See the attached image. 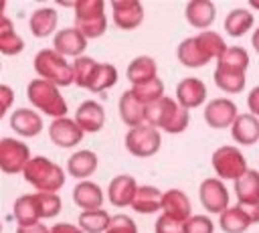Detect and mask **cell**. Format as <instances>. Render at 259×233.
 Masks as SVG:
<instances>
[{
	"label": "cell",
	"instance_id": "cell-14",
	"mask_svg": "<svg viewBox=\"0 0 259 233\" xmlns=\"http://www.w3.org/2000/svg\"><path fill=\"white\" fill-rule=\"evenodd\" d=\"M113 22L121 30H134L144 20V6L138 0H115L111 2Z\"/></svg>",
	"mask_w": 259,
	"mask_h": 233
},
{
	"label": "cell",
	"instance_id": "cell-38",
	"mask_svg": "<svg viewBox=\"0 0 259 233\" xmlns=\"http://www.w3.org/2000/svg\"><path fill=\"white\" fill-rule=\"evenodd\" d=\"M42 219H53L61 213V197L57 192H36Z\"/></svg>",
	"mask_w": 259,
	"mask_h": 233
},
{
	"label": "cell",
	"instance_id": "cell-9",
	"mask_svg": "<svg viewBox=\"0 0 259 233\" xmlns=\"http://www.w3.org/2000/svg\"><path fill=\"white\" fill-rule=\"evenodd\" d=\"M123 142H125V150L132 156L148 158V156H154L160 150L162 138H160V130L158 128H154L150 124H144V126L127 130Z\"/></svg>",
	"mask_w": 259,
	"mask_h": 233
},
{
	"label": "cell",
	"instance_id": "cell-43",
	"mask_svg": "<svg viewBox=\"0 0 259 233\" xmlns=\"http://www.w3.org/2000/svg\"><path fill=\"white\" fill-rule=\"evenodd\" d=\"M247 105H249V111L259 118V85L253 87L251 93L247 95Z\"/></svg>",
	"mask_w": 259,
	"mask_h": 233
},
{
	"label": "cell",
	"instance_id": "cell-11",
	"mask_svg": "<svg viewBox=\"0 0 259 233\" xmlns=\"http://www.w3.org/2000/svg\"><path fill=\"white\" fill-rule=\"evenodd\" d=\"M200 205L208 213H223L229 209V190L221 178H204L198 186Z\"/></svg>",
	"mask_w": 259,
	"mask_h": 233
},
{
	"label": "cell",
	"instance_id": "cell-4",
	"mask_svg": "<svg viewBox=\"0 0 259 233\" xmlns=\"http://www.w3.org/2000/svg\"><path fill=\"white\" fill-rule=\"evenodd\" d=\"M22 174L38 192H57L65 184V170L45 156H32Z\"/></svg>",
	"mask_w": 259,
	"mask_h": 233
},
{
	"label": "cell",
	"instance_id": "cell-6",
	"mask_svg": "<svg viewBox=\"0 0 259 233\" xmlns=\"http://www.w3.org/2000/svg\"><path fill=\"white\" fill-rule=\"evenodd\" d=\"M26 97L42 113H47L55 120L67 118V101L61 95L57 85H53L45 79H32L26 85Z\"/></svg>",
	"mask_w": 259,
	"mask_h": 233
},
{
	"label": "cell",
	"instance_id": "cell-30",
	"mask_svg": "<svg viewBox=\"0 0 259 233\" xmlns=\"http://www.w3.org/2000/svg\"><path fill=\"white\" fill-rule=\"evenodd\" d=\"M156 73H158L156 61H154L152 57H146V55L136 57V59L127 65V79H130L134 85L148 83V81L156 79V77H158Z\"/></svg>",
	"mask_w": 259,
	"mask_h": 233
},
{
	"label": "cell",
	"instance_id": "cell-34",
	"mask_svg": "<svg viewBox=\"0 0 259 233\" xmlns=\"http://www.w3.org/2000/svg\"><path fill=\"white\" fill-rule=\"evenodd\" d=\"M111 225V217L107 211H83L79 215V227L85 233H105Z\"/></svg>",
	"mask_w": 259,
	"mask_h": 233
},
{
	"label": "cell",
	"instance_id": "cell-48",
	"mask_svg": "<svg viewBox=\"0 0 259 233\" xmlns=\"http://www.w3.org/2000/svg\"><path fill=\"white\" fill-rule=\"evenodd\" d=\"M249 6L255 8V10H259V2H249Z\"/></svg>",
	"mask_w": 259,
	"mask_h": 233
},
{
	"label": "cell",
	"instance_id": "cell-19",
	"mask_svg": "<svg viewBox=\"0 0 259 233\" xmlns=\"http://www.w3.org/2000/svg\"><path fill=\"white\" fill-rule=\"evenodd\" d=\"M75 122L79 124V128L83 132H99L105 124V109L101 103H97L95 99H87L83 101L77 111H75Z\"/></svg>",
	"mask_w": 259,
	"mask_h": 233
},
{
	"label": "cell",
	"instance_id": "cell-13",
	"mask_svg": "<svg viewBox=\"0 0 259 233\" xmlns=\"http://www.w3.org/2000/svg\"><path fill=\"white\" fill-rule=\"evenodd\" d=\"M85 132L79 128V124L71 118H59L53 120L49 126V138L59 148H73L83 140Z\"/></svg>",
	"mask_w": 259,
	"mask_h": 233
},
{
	"label": "cell",
	"instance_id": "cell-17",
	"mask_svg": "<svg viewBox=\"0 0 259 233\" xmlns=\"http://www.w3.org/2000/svg\"><path fill=\"white\" fill-rule=\"evenodd\" d=\"M206 99V85L198 79V77H184L178 85H176V101L186 107H198L202 105Z\"/></svg>",
	"mask_w": 259,
	"mask_h": 233
},
{
	"label": "cell",
	"instance_id": "cell-21",
	"mask_svg": "<svg viewBox=\"0 0 259 233\" xmlns=\"http://www.w3.org/2000/svg\"><path fill=\"white\" fill-rule=\"evenodd\" d=\"M184 16L190 26L204 30L208 28L217 18V6L210 0H192L184 6Z\"/></svg>",
	"mask_w": 259,
	"mask_h": 233
},
{
	"label": "cell",
	"instance_id": "cell-24",
	"mask_svg": "<svg viewBox=\"0 0 259 233\" xmlns=\"http://www.w3.org/2000/svg\"><path fill=\"white\" fill-rule=\"evenodd\" d=\"M14 219L18 223V227H28V225L40 223L42 215H40L36 192L34 195H22L14 201Z\"/></svg>",
	"mask_w": 259,
	"mask_h": 233
},
{
	"label": "cell",
	"instance_id": "cell-36",
	"mask_svg": "<svg viewBox=\"0 0 259 233\" xmlns=\"http://www.w3.org/2000/svg\"><path fill=\"white\" fill-rule=\"evenodd\" d=\"M132 93L146 105H152L156 101H160L164 97V83L160 77L148 81V83H140V85H134L132 87Z\"/></svg>",
	"mask_w": 259,
	"mask_h": 233
},
{
	"label": "cell",
	"instance_id": "cell-10",
	"mask_svg": "<svg viewBox=\"0 0 259 233\" xmlns=\"http://www.w3.org/2000/svg\"><path fill=\"white\" fill-rule=\"evenodd\" d=\"M30 160V150L24 142L16 138H2L0 140V168L6 174L24 172Z\"/></svg>",
	"mask_w": 259,
	"mask_h": 233
},
{
	"label": "cell",
	"instance_id": "cell-26",
	"mask_svg": "<svg viewBox=\"0 0 259 233\" xmlns=\"http://www.w3.org/2000/svg\"><path fill=\"white\" fill-rule=\"evenodd\" d=\"M57 22H59V14L55 8H38L30 14V20H28V26H30V32L32 36L36 38H45L49 34H53L57 30ZM57 34V32H55Z\"/></svg>",
	"mask_w": 259,
	"mask_h": 233
},
{
	"label": "cell",
	"instance_id": "cell-25",
	"mask_svg": "<svg viewBox=\"0 0 259 233\" xmlns=\"http://www.w3.org/2000/svg\"><path fill=\"white\" fill-rule=\"evenodd\" d=\"M231 134H233V140L243 146L255 144L259 140V118L253 113H239V118L231 128Z\"/></svg>",
	"mask_w": 259,
	"mask_h": 233
},
{
	"label": "cell",
	"instance_id": "cell-44",
	"mask_svg": "<svg viewBox=\"0 0 259 233\" xmlns=\"http://www.w3.org/2000/svg\"><path fill=\"white\" fill-rule=\"evenodd\" d=\"M51 233H85L79 225H71V223H57L51 227Z\"/></svg>",
	"mask_w": 259,
	"mask_h": 233
},
{
	"label": "cell",
	"instance_id": "cell-31",
	"mask_svg": "<svg viewBox=\"0 0 259 233\" xmlns=\"http://www.w3.org/2000/svg\"><path fill=\"white\" fill-rule=\"evenodd\" d=\"M22 49H24L22 36L14 30L12 20L8 16H2V20H0V53L12 57V55L22 53Z\"/></svg>",
	"mask_w": 259,
	"mask_h": 233
},
{
	"label": "cell",
	"instance_id": "cell-12",
	"mask_svg": "<svg viewBox=\"0 0 259 233\" xmlns=\"http://www.w3.org/2000/svg\"><path fill=\"white\" fill-rule=\"evenodd\" d=\"M239 118L237 113V105L233 99L227 97H217L210 99L204 107V122L214 128V130H223V128H233L235 120Z\"/></svg>",
	"mask_w": 259,
	"mask_h": 233
},
{
	"label": "cell",
	"instance_id": "cell-2",
	"mask_svg": "<svg viewBox=\"0 0 259 233\" xmlns=\"http://www.w3.org/2000/svg\"><path fill=\"white\" fill-rule=\"evenodd\" d=\"M249 53L243 47L231 45L219 57L214 69V83L225 93H241L245 87V71L249 67Z\"/></svg>",
	"mask_w": 259,
	"mask_h": 233
},
{
	"label": "cell",
	"instance_id": "cell-29",
	"mask_svg": "<svg viewBox=\"0 0 259 233\" xmlns=\"http://www.w3.org/2000/svg\"><path fill=\"white\" fill-rule=\"evenodd\" d=\"M235 195L243 205L259 203V172L249 168L239 180H235Z\"/></svg>",
	"mask_w": 259,
	"mask_h": 233
},
{
	"label": "cell",
	"instance_id": "cell-37",
	"mask_svg": "<svg viewBox=\"0 0 259 233\" xmlns=\"http://www.w3.org/2000/svg\"><path fill=\"white\" fill-rule=\"evenodd\" d=\"M97 61L91 57H79L73 61V75H75V85L89 89V83L93 79V73L97 69Z\"/></svg>",
	"mask_w": 259,
	"mask_h": 233
},
{
	"label": "cell",
	"instance_id": "cell-46",
	"mask_svg": "<svg viewBox=\"0 0 259 233\" xmlns=\"http://www.w3.org/2000/svg\"><path fill=\"white\" fill-rule=\"evenodd\" d=\"M16 233H51V229L42 223H36V225H28V227H16Z\"/></svg>",
	"mask_w": 259,
	"mask_h": 233
},
{
	"label": "cell",
	"instance_id": "cell-45",
	"mask_svg": "<svg viewBox=\"0 0 259 233\" xmlns=\"http://www.w3.org/2000/svg\"><path fill=\"white\" fill-rule=\"evenodd\" d=\"M237 205L243 209V213L249 217L251 223H259V203H257V205H243V203H237Z\"/></svg>",
	"mask_w": 259,
	"mask_h": 233
},
{
	"label": "cell",
	"instance_id": "cell-1",
	"mask_svg": "<svg viewBox=\"0 0 259 233\" xmlns=\"http://www.w3.org/2000/svg\"><path fill=\"white\" fill-rule=\"evenodd\" d=\"M227 43L223 41V36L214 30H202L196 36H188L184 38L178 49H176V57L184 67H204L210 59H217L227 51Z\"/></svg>",
	"mask_w": 259,
	"mask_h": 233
},
{
	"label": "cell",
	"instance_id": "cell-42",
	"mask_svg": "<svg viewBox=\"0 0 259 233\" xmlns=\"http://www.w3.org/2000/svg\"><path fill=\"white\" fill-rule=\"evenodd\" d=\"M0 99H2V107H0L2 111H0V115H4V113L8 111L12 99H14V93H12V89H10L8 85H2V87H0Z\"/></svg>",
	"mask_w": 259,
	"mask_h": 233
},
{
	"label": "cell",
	"instance_id": "cell-16",
	"mask_svg": "<svg viewBox=\"0 0 259 233\" xmlns=\"http://www.w3.org/2000/svg\"><path fill=\"white\" fill-rule=\"evenodd\" d=\"M119 118L130 130L138 128V126H144V124H148V105L142 103L132 93V89H127L119 97Z\"/></svg>",
	"mask_w": 259,
	"mask_h": 233
},
{
	"label": "cell",
	"instance_id": "cell-27",
	"mask_svg": "<svg viewBox=\"0 0 259 233\" xmlns=\"http://www.w3.org/2000/svg\"><path fill=\"white\" fill-rule=\"evenodd\" d=\"M162 197H164V192L160 188H156L152 184H144L138 188L134 203H132V209L136 213H142V215H152V213L162 209Z\"/></svg>",
	"mask_w": 259,
	"mask_h": 233
},
{
	"label": "cell",
	"instance_id": "cell-32",
	"mask_svg": "<svg viewBox=\"0 0 259 233\" xmlns=\"http://www.w3.org/2000/svg\"><path fill=\"white\" fill-rule=\"evenodd\" d=\"M255 24V16L247 8H235L225 18V30L229 36H243L247 30H251Z\"/></svg>",
	"mask_w": 259,
	"mask_h": 233
},
{
	"label": "cell",
	"instance_id": "cell-40",
	"mask_svg": "<svg viewBox=\"0 0 259 233\" xmlns=\"http://www.w3.org/2000/svg\"><path fill=\"white\" fill-rule=\"evenodd\" d=\"M154 233H186L184 229V223L176 221V219H170L168 215H160L156 219V225H154Z\"/></svg>",
	"mask_w": 259,
	"mask_h": 233
},
{
	"label": "cell",
	"instance_id": "cell-5",
	"mask_svg": "<svg viewBox=\"0 0 259 233\" xmlns=\"http://www.w3.org/2000/svg\"><path fill=\"white\" fill-rule=\"evenodd\" d=\"M34 71L38 73L40 79H45L57 87H67V85L75 83L73 63H69L67 57H63L55 49H42L36 53Z\"/></svg>",
	"mask_w": 259,
	"mask_h": 233
},
{
	"label": "cell",
	"instance_id": "cell-23",
	"mask_svg": "<svg viewBox=\"0 0 259 233\" xmlns=\"http://www.w3.org/2000/svg\"><path fill=\"white\" fill-rule=\"evenodd\" d=\"M73 201L83 211H99L103 205V190L91 180H79L73 188Z\"/></svg>",
	"mask_w": 259,
	"mask_h": 233
},
{
	"label": "cell",
	"instance_id": "cell-28",
	"mask_svg": "<svg viewBox=\"0 0 259 233\" xmlns=\"http://www.w3.org/2000/svg\"><path fill=\"white\" fill-rule=\"evenodd\" d=\"M99 158L95 152L91 150H77L75 154H71V158L67 160V172L75 178H85L91 176L97 170Z\"/></svg>",
	"mask_w": 259,
	"mask_h": 233
},
{
	"label": "cell",
	"instance_id": "cell-22",
	"mask_svg": "<svg viewBox=\"0 0 259 233\" xmlns=\"http://www.w3.org/2000/svg\"><path fill=\"white\" fill-rule=\"evenodd\" d=\"M10 128L24 138H32L42 132V118L28 107H18L10 115Z\"/></svg>",
	"mask_w": 259,
	"mask_h": 233
},
{
	"label": "cell",
	"instance_id": "cell-35",
	"mask_svg": "<svg viewBox=\"0 0 259 233\" xmlns=\"http://www.w3.org/2000/svg\"><path fill=\"white\" fill-rule=\"evenodd\" d=\"M115 83H117V69L111 63H99L93 73V79L89 83V91L101 93V91L113 87Z\"/></svg>",
	"mask_w": 259,
	"mask_h": 233
},
{
	"label": "cell",
	"instance_id": "cell-41",
	"mask_svg": "<svg viewBox=\"0 0 259 233\" xmlns=\"http://www.w3.org/2000/svg\"><path fill=\"white\" fill-rule=\"evenodd\" d=\"M105 233H138V227L127 215H115L111 217V225Z\"/></svg>",
	"mask_w": 259,
	"mask_h": 233
},
{
	"label": "cell",
	"instance_id": "cell-39",
	"mask_svg": "<svg viewBox=\"0 0 259 233\" xmlns=\"http://www.w3.org/2000/svg\"><path fill=\"white\" fill-rule=\"evenodd\" d=\"M186 233H214V223L206 215H192L184 223Z\"/></svg>",
	"mask_w": 259,
	"mask_h": 233
},
{
	"label": "cell",
	"instance_id": "cell-3",
	"mask_svg": "<svg viewBox=\"0 0 259 233\" xmlns=\"http://www.w3.org/2000/svg\"><path fill=\"white\" fill-rule=\"evenodd\" d=\"M188 120V109L182 107L174 97L164 95L160 101L148 105V124L166 134H182Z\"/></svg>",
	"mask_w": 259,
	"mask_h": 233
},
{
	"label": "cell",
	"instance_id": "cell-15",
	"mask_svg": "<svg viewBox=\"0 0 259 233\" xmlns=\"http://www.w3.org/2000/svg\"><path fill=\"white\" fill-rule=\"evenodd\" d=\"M53 49L57 53H61L63 57H83V51L87 49V36L77 30L75 26L73 28H63V30H57L55 38H53Z\"/></svg>",
	"mask_w": 259,
	"mask_h": 233
},
{
	"label": "cell",
	"instance_id": "cell-7",
	"mask_svg": "<svg viewBox=\"0 0 259 233\" xmlns=\"http://www.w3.org/2000/svg\"><path fill=\"white\" fill-rule=\"evenodd\" d=\"M75 28L87 38H97L107 28L103 0H79L75 4Z\"/></svg>",
	"mask_w": 259,
	"mask_h": 233
},
{
	"label": "cell",
	"instance_id": "cell-20",
	"mask_svg": "<svg viewBox=\"0 0 259 233\" xmlns=\"http://www.w3.org/2000/svg\"><path fill=\"white\" fill-rule=\"evenodd\" d=\"M162 211H164V215H168L170 219H176L180 223H186L192 217L190 215V199L180 188H170L164 192Z\"/></svg>",
	"mask_w": 259,
	"mask_h": 233
},
{
	"label": "cell",
	"instance_id": "cell-47",
	"mask_svg": "<svg viewBox=\"0 0 259 233\" xmlns=\"http://www.w3.org/2000/svg\"><path fill=\"white\" fill-rule=\"evenodd\" d=\"M251 45H253V49L257 51V55H259V26L253 30V36H251Z\"/></svg>",
	"mask_w": 259,
	"mask_h": 233
},
{
	"label": "cell",
	"instance_id": "cell-33",
	"mask_svg": "<svg viewBox=\"0 0 259 233\" xmlns=\"http://www.w3.org/2000/svg\"><path fill=\"white\" fill-rule=\"evenodd\" d=\"M219 225L225 233H243L249 229V225H253L249 221V217L243 213V209L239 205L229 207L227 211H223L219 215Z\"/></svg>",
	"mask_w": 259,
	"mask_h": 233
},
{
	"label": "cell",
	"instance_id": "cell-18",
	"mask_svg": "<svg viewBox=\"0 0 259 233\" xmlns=\"http://www.w3.org/2000/svg\"><path fill=\"white\" fill-rule=\"evenodd\" d=\"M138 182L132 174H119L109 182L107 199L113 207H127L134 203V197L138 192Z\"/></svg>",
	"mask_w": 259,
	"mask_h": 233
},
{
	"label": "cell",
	"instance_id": "cell-8",
	"mask_svg": "<svg viewBox=\"0 0 259 233\" xmlns=\"http://www.w3.org/2000/svg\"><path fill=\"white\" fill-rule=\"evenodd\" d=\"M212 168L221 180H239L249 168L247 158L235 146H221L212 152Z\"/></svg>",
	"mask_w": 259,
	"mask_h": 233
}]
</instances>
